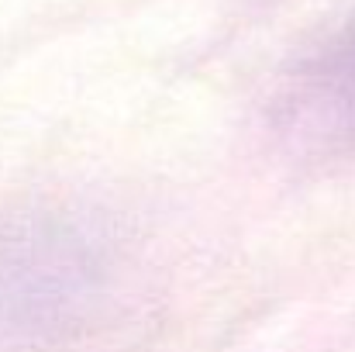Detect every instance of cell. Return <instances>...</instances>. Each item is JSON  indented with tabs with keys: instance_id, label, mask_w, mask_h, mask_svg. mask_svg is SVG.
Returning <instances> with one entry per match:
<instances>
[{
	"instance_id": "6da1fadb",
	"label": "cell",
	"mask_w": 355,
	"mask_h": 352,
	"mask_svg": "<svg viewBox=\"0 0 355 352\" xmlns=\"http://www.w3.org/2000/svg\"><path fill=\"white\" fill-rule=\"evenodd\" d=\"M107 273V245L73 218L0 221V339L52 332L87 311Z\"/></svg>"
}]
</instances>
